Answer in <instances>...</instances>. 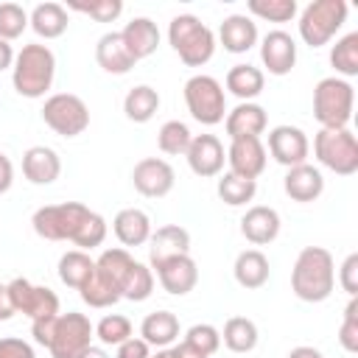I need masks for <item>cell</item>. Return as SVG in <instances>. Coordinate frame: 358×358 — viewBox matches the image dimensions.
<instances>
[{"label": "cell", "instance_id": "obj_19", "mask_svg": "<svg viewBox=\"0 0 358 358\" xmlns=\"http://www.w3.org/2000/svg\"><path fill=\"white\" fill-rule=\"evenodd\" d=\"M280 213L274 207L266 204H255L246 210V215L241 218V235L255 243V246H266L280 235Z\"/></svg>", "mask_w": 358, "mask_h": 358}, {"label": "cell", "instance_id": "obj_39", "mask_svg": "<svg viewBox=\"0 0 358 358\" xmlns=\"http://www.w3.org/2000/svg\"><path fill=\"white\" fill-rule=\"evenodd\" d=\"M246 8L266 22H291L296 17V0H249Z\"/></svg>", "mask_w": 358, "mask_h": 358}, {"label": "cell", "instance_id": "obj_17", "mask_svg": "<svg viewBox=\"0 0 358 358\" xmlns=\"http://www.w3.org/2000/svg\"><path fill=\"white\" fill-rule=\"evenodd\" d=\"M260 62L271 76H288L296 64V42L285 31H268L260 42Z\"/></svg>", "mask_w": 358, "mask_h": 358}, {"label": "cell", "instance_id": "obj_29", "mask_svg": "<svg viewBox=\"0 0 358 358\" xmlns=\"http://www.w3.org/2000/svg\"><path fill=\"white\" fill-rule=\"evenodd\" d=\"M67 8L62 3H39L28 14V25L34 28L36 36L42 39H56L67 31Z\"/></svg>", "mask_w": 358, "mask_h": 358}, {"label": "cell", "instance_id": "obj_6", "mask_svg": "<svg viewBox=\"0 0 358 358\" xmlns=\"http://www.w3.org/2000/svg\"><path fill=\"white\" fill-rule=\"evenodd\" d=\"M185 103L193 120H199L201 126H215L227 117V98H224V87L218 78L213 76H190L185 81Z\"/></svg>", "mask_w": 358, "mask_h": 358}, {"label": "cell", "instance_id": "obj_43", "mask_svg": "<svg viewBox=\"0 0 358 358\" xmlns=\"http://www.w3.org/2000/svg\"><path fill=\"white\" fill-rule=\"evenodd\" d=\"M67 8L78 11V14H90L95 22H115L123 14V3L120 0H92V3L73 0V3H67Z\"/></svg>", "mask_w": 358, "mask_h": 358}, {"label": "cell", "instance_id": "obj_15", "mask_svg": "<svg viewBox=\"0 0 358 358\" xmlns=\"http://www.w3.org/2000/svg\"><path fill=\"white\" fill-rule=\"evenodd\" d=\"M227 162H229V173H238L243 179H255L257 182V176L266 171V145L260 143V137L229 140Z\"/></svg>", "mask_w": 358, "mask_h": 358}, {"label": "cell", "instance_id": "obj_21", "mask_svg": "<svg viewBox=\"0 0 358 358\" xmlns=\"http://www.w3.org/2000/svg\"><path fill=\"white\" fill-rule=\"evenodd\" d=\"M282 190L288 199L299 201V204H308V201H316L324 190V176L319 168L302 162V165H294L288 168L285 179H282Z\"/></svg>", "mask_w": 358, "mask_h": 358}, {"label": "cell", "instance_id": "obj_16", "mask_svg": "<svg viewBox=\"0 0 358 358\" xmlns=\"http://www.w3.org/2000/svg\"><path fill=\"white\" fill-rule=\"evenodd\" d=\"M157 271V280L159 285L173 294V296H185L196 288L199 282V268H196V260L190 255H176V257H168L162 260L159 266H154Z\"/></svg>", "mask_w": 358, "mask_h": 358}, {"label": "cell", "instance_id": "obj_14", "mask_svg": "<svg viewBox=\"0 0 358 358\" xmlns=\"http://www.w3.org/2000/svg\"><path fill=\"white\" fill-rule=\"evenodd\" d=\"M185 157H187L190 171L196 176H204V179L218 176L224 171V162H227V151L215 134H193Z\"/></svg>", "mask_w": 358, "mask_h": 358}, {"label": "cell", "instance_id": "obj_5", "mask_svg": "<svg viewBox=\"0 0 358 358\" xmlns=\"http://www.w3.org/2000/svg\"><path fill=\"white\" fill-rule=\"evenodd\" d=\"M344 22H347L344 0H313L299 14V36L305 45L322 48L341 31Z\"/></svg>", "mask_w": 358, "mask_h": 358}, {"label": "cell", "instance_id": "obj_34", "mask_svg": "<svg viewBox=\"0 0 358 358\" xmlns=\"http://www.w3.org/2000/svg\"><path fill=\"white\" fill-rule=\"evenodd\" d=\"M131 263H134V257L126 249H103L101 257L95 260V274L101 280H106L112 288H117V294H120V285H123Z\"/></svg>", "mask_w": 358, "mask_h": 358}, {"label": "cell", "instance_id": "obj_41", "mask_svg": "<svg viewBox=\"0 0 358 358\" xmlns=\"http://www.w3.org/2000/svg\"><path fill=\"white\" fill-rule=\"evenodd\" d=\"M103 238H106V221H103L101 213H92V210H90V215L84 218V224H81L78 232L73 235V243H76L81 252H87V249L101 246Z\"/></svg>", "mask_w": 358, "mask_h": 358}, {"label": "cell", "instance_id": "obj_30", "mask_svg": "<svg viewBox=\"0 0 358 358\" xmlns=\"http://www.w3.org/2000/svg\"><path fill=\"white\" fill-rule=\"evenodd\" d=\"M263 87H266V76L255 64H232L227 73V90L235 98H241V103L257 98L263 92Z\"/></svg>", "mask_w": 358, "mask_h": 358}, {"label": "cell", "instance_id": "obj_48", "mask_svg": "<svg viewBox=\"0 0 358 358\" xmlns=\"http://www.w3.org/2000/svg\"><path fill=\"white\" fill-rule=\"evenodd\" d=\"M0 358H36V355L28 341L6 336V338H0Z\"/></svg>", "mask_w": 358, "mask_h": 358}, {"label": "cell", "instance_id": "obj_22", "mask_svg": "<svg viewBox=\"0 0 358 358\" xmlns=\"http://www.w3.org/2000/svg\"><path fill=\"white\" fill-rule=\"evenodd\" d=\"M218 42L227 53H246L257 45V22L246 14H229L218 28Z\"/></svg>", "mask_w": 358, "mask_h": 358}, {"label": "cell", "instance_id": "obj_35", "mask_svg": "<svg viewBox=\"0 0 358 358\" xmlns=\"http://www.w3.org/2000/svg\"><path fill=\"white\" fill-rule=\"evenodd\" d=\"M330 64L336 67V76L344 81L358 76V34L355 31L336 39V45L330 48Z\"/></svg>", "mask_w": 358, "mask_h": 358}, {"label": "cell", "instance_id": "obj_7", "mask_svg": "<svg viewBox=\"0 0 358 358\" xmlns=\"http://www.w3.org/2000/svg\"><path fill=\"white\" fill-rule=\"evenodd\" d=\"M316 159L338 176H352L358 171V140L347 129H322L313 137Z\"/></svg>", "mask_w": 358, "mask_h": 358}, {"label": "cell", "instance_id": "obj_45", "mask_svg": "<svg viewBox=\"0 0 358 358\" xmlns=\"http://www.w3.org/2000/svg\"><path fill=\"white\" fill-rule=\"evenodd\" d=\"M185 344H190L193 350H199L201 355H213L218 352L221 347V333L213 327V324H193L187 333H185Z\"/></svg>", "mask_w": 358, "mask_h": 358}, {"label": "cell", "instance_id": "obj_1", "mask_svg": "<svg viewBox=\"0 0 358 358\" xmlns=\"http://www.w3.org/2000/svg\"><path fill=\"white\" fill-rule=\"evenodd\" d=\"M336 288V263L324 246H305L291 268V291L302 302H324Z\"/></svg>", "mask_w": 358, "mask_h": 358}, {"label": "cell", "instance_id": "obj_53", "mask_svg": "<svg viewBox=\"0 0 358 358\" xmlns=\"http://www.w3.org/2000/svg\"><path fill=\"white\" fill-rule=\"evenodd\" d=\"M14 48H11V42H6V39H0V70H8L11 64H14Z\"/></svg>", "mask_w": 358, "mask_h": 358}, {"label": "cell", "instance_id": "obj_9", "mask_svg": "<svg viewBox=\"0 0 358 358\" xmlns=\"http://www.w3.org/2000/svg\"><path fill=\"white\" fill-rule=\"evenodd\" d=\"M92 336L95 327L90 322V316L70 310V313H59L56 316V327H53V338H50V358H81L90 347H92Z\"/></svg>", "mask_w": 358, "mask_h": 358}, {"label": "cell", "instance_id": "obj_11", "mask_svg": "<svg viewBox=\"0 0 358 358\" xmlns=\"http://www.w3.org/2000/svg\"><path fill=\"white\" fill-rule=\"evenodd\" d=\"M8 285V296L17 313H25L31 322L36 319H48V316H59V296L48 288V285H34L25 277H14Z\"/></svg>", "mask_w": 358, "mask_h": 358}, {"label": "cell", "instance_id": "obj_51", "mask_svg": "<svg viewBox=\"0 0 358 358\" xmlns=\"http://www.w3.org/2000/svg\"><path fill=\"white\" fill-rule=\"evenodd\" d=\"M11 185H14V165H11V159L0 151V196H3Z\"/></svg>", "mask_w": 358, "mask_h": 358}, {"label": "cell", "instance_id": "obj_56", "mask_svg": "<svg viewBox=\"0 0 358 358\" xmlns=\"http://www.w3.org/2000/svg\"><path fill=\"white\" fill-rule=\"evenodd\" d=\"M81 358H109V355H106V350H101V347H90Z\"/></svg>", "mask_w": 358, "mask_h": 358}, {"label": "cell", "instance_id": "obj_3", "mask_svg": "<svg viewBox=\"0 0 358 358\" xmlns=\"http://www.w3.org/2000/svg\"><path fill=\"white\" fill-rule=\"evenodd\" d=\"M168 42L187 67H201L215 53V34L193 14H179L171 20Z\"/></svg>", "mask_w": 358, "mask_h": 358}, {"label": "cell", "instance_id": "obj_33", "mask_svg": "<svg viewBox=\"0 0 358 358\" xmlns=\"http://www.w3.org/2000/svg\"><path fill=\"white\" fill-rule=\"evenodd\" d=\"M218 333H221L224 347L232 350V352H252V350L257 347V338H260L257 324H255L252 319H246V316H232V319H227L224 330H218Z\"/></svg>", "mask_w": 358, "mask_h": 358}, {"label": "cell", "instance_id": "obj_23", "mask_svg": "<svg viewBox=\"0 0 358 358\" xmlns=\"http://www.w3.org/2000/svg\"><path fill=\"white\" fill-rule=\"evenodd\" d=\"M22 173L31 185H50L62 173V159L48 145H31L22 154Z\"/></svg>", "mask_w": 358, "mask_h": 358}, {"label": "cell", "instance_id": "obj_49", "mask_svg": "<svg viewBox=\"0 0 358 358\" xmlns=\"http://www.w3.org/2000/svg\"><path fill=\"white\" fill-rule=\"evenodd\" d=\"M115 358H151V347L143 338H126L123 344H117V355Z\"/></svg>", "mask_w": 358, "mask_h": 358}, {"label": "cell", "instance_id": "obj_4", "mask_svg": "<svg viewBox=\"0 0 358 358\" xmlns=\"http://www.w3.org/2000/svg\"><path fill=\"white\" fill-rule=\"evenodd\" d=\"M355 90L338 76H327L313 87V117L322 129H347L352 120Z\"/></svg>", "mask_w": 358, "mask_h": 358}, {"label": "cell", "instance_id": "obj_46", "mask_svg": "<svg viewBox=\"0 0 358 358\" xmlns=\"http://www.w3.org/2000/svg\"><path fill=\"white\" fill-rule=\"evenodd\" d=\"M338 344L347 352H358V299L355 296H350L344 308V322L338 327Z\"/></svg>", "mask_w": 358, "mask_h": 358}, {"label": "cell", "instance_id": "obj_31", "mask_svg": "<svg viewBox=\"0 0 358 358\" xmlns=\"http://www.w3.org/2000/svg\"><path fill=\"white\" fill-rule=\"evenodd\" d=\"M159 109V92L148 84H137L123 98V112L131 123H148Z\"/></svg>", "mask_w": 358, "mask_h": 358}, {"label": "cell", "instance_id": "obj_36", "mask_svg": "<svg viewBox=\"0 0 358 358\" xmlns=\"http://www.w3.org/2000/svg\"><path fill=\"white\" fill-rule=\"evenodd\" d=\"M257 193V182L255 179H243L238 173H224L218 179V199L229 207H241V204H249Z\"/></svg>", "mask_w": 358, "mask_h": 358}, {"label": "cell", "instance_id": "obj_2", "mask_svg": "<svg viewBox=\"0 0 358 358\" xmlns=\"http://www.w3.org/2000/svg\"><path fill=\"white\" fill-rule=\"evenodd\" d=\"M56 76V56L48 45L31 42L14 56L11 64V84L22 98H42Z\"/></svg>", "mask_w": 358, "mask_h": 358}, {"label": "cell", "instance_id": "obj_20", "mask_svg": "<svg viewBox=\"0 0 358 358\" xmlns=\"http://www.w3.org/2000/svg\"><path fill=\"white\" fill-rule=\"evenodd\" d=\"M148 263L151 268L159 266L162 260L168 257H176V255H190V232L179 224H165L159 227L157 232H151L148 238Z\"/></svg>", "mask_w": 358, "mask_h": 358}, {"label": "cell", "instance_id": "obj_54", "mask_svg": "<svg viewBox=\"0 0 358 358\" xmlns=\"http://www.w3.org/2000/svg\"><path fill=\"white\" fill-rule=\"evenodd\" d=\"M171 355H173V358H207V355H201L199 350H193V347L185 344V341L176 344V347H171Z\"/></svg>", "mask_w": 358, "mask_h": 358}, {"label": "cell", "instance_id": "obj_10", "mask_svg": "<svg viewBox=\"0 0 358 358\" xmlns=\"http://www.w3.org/2000/svg\"><path fill=\"white\" fill-rule=\"evenodd\" d=\"M42 120L50 126L59 137H78L90 126V109L87 103L73 92H56L42 106Z\"/></svg>", "mask_w": 358, "mask_h": 358}, {"label": "cell", "instance_id": "obj_44", "mask_svg": "<svg viewBox=\"0 0 358 358\" xmlns=\"http://www.w3.org/2000/svg\"><path fill=\"white\" fill-rule=\"evenodd\" d=\"M28 28V14L17 3H0V39L11 42Z\"/></svg>", "mask_w": 358, "mask_h": 358}, {"label": "cell", "instance_id": "obj_13", "mask_svg": "<svg viewBox=\"0 0 358 358\" xmlns=\"http://www.w3.org/2000/svg\"><path fill=\"white\" fill-rule=\"evenodd\" d=\"M268 154L285 168L302 165V162H308V154H310L308 134L299 126H288V123L274 126L268 131Z\"/></svg>", "mask_w": 358, "mask_h": 358}, {"label": "cell", "instance_id": "obj_26", "mask_svg": "<svg viewBox=\"0 0 358 358\" xmlns=\"http://www.w3.org/2000/svg\"><path fill=\"white\" fill-rule=\"evenodd\" d=\"M112 229L123 246H143L151 238V218L140 207H126L115 215Z\"/></svg>", "mask_w": 358, "mask_h": 358}, {"label": "cell", "instance_id": "obj_42", "mask_svg": "<svg viewBox=\"0 0 358 358\" xmlns=\"http://www.w3.org/2000/svg\"><path fill=\"white\" fill-rule=\"evenodd\" d=\"M78 294H81V299H84L90 308H109V305H115V302L120 299L117 288H112V285H109L106 280H101L98 274H92V277L87 280V285L78 288Z\"/></svg>", "mask_w": 358, "mask_h": 358}, {"label": "cell", "instance_id": "obj_50", "mask_svg": "<svg viewBox=\"0 0 358 358\" xmlns=\"http://www.w3.org/2000/svg\"><path fill=\"white\" fill-rule=\"evenodd\" d=\"M53 327H56V316H48V319H36V322H31L34 341H36V344H42V347H50Z\"/></svg>", "mask_w": 358, "mask_h": 358}, {"label": "cell", "instance_id": "obj_28", "mask_svg": "<svg viewBox=\"0 0 358 358\" xmlns=\"http://www.w3.org/2000/svg\"><path fill=\"white\" fill-rule=\"evenodd\" d=\"M140 338L148 347L165 350L179 338V319L171 310H154L140 322Z\"/></svg>", "mask_w": 358, "mask_h": 358}, {"label": "cell", "instance_id": "obj_8", "mask_svg": "<svg viewBox=\"0 0 358 358\" xmlns=\"http://www.w3.org/2000/svg\"><path fill=\"white\" fill-rule=\"evenodd\" d=\"M90 215V207L81 201H62V204H45L31 215L34 232L45 241H73L84 218Z\"/></svg>", "mask_w": 358, "mask_h": 358}, {"label": "cell", "instance_id": "obj_25", "mask_svg": "<svg viewBox=\"0 0 358 358\" xmlns=\"http://www.w3.org/2000/svg\"><path fill=\"white\" fill-rule=\"evenodd\" d=\"M95 62H98L101 70H106L112 76H126L137 64L131 59L129 48L123 45V39H120V31H109V34H103L98 39V45H95Z\"/></svg>", "mask_w": 358, "mask_h": 358}, {"label": "cell", "instance_id": "obj_27", "mask_svg": "<svg viewBox=\"0 0 358 358\" xmlns=\"http://www.w3.org/2000/svg\"><path fill=\"white\" fill-rule=\"evenodd\" d=\"M268 257L260 252V249H243L238 257H235V266H232V274H235V282L241 288H263L268 282Z\"/></svg>", "mask_w": 358, "mask_h": 358}, {"label": "cell", "instance_id": "obj_18", "mask_svg": "<svg viewBox=\"0 0 358 358\" xmlns=\"http://www.w3.org/2000/svg\"><path fill=\"white\" fill-rule=\"evenodd\" d=\"M224 129H227V137L229 140H238V137H260L268 129V115H266V109L260 103L243 101V103H238L235 109L227 112Z\"/></svg>", "mask_w": 358, "mask_h": 358}, {"label": "cell", "instance_id": "obj_52", "mask_svg": "<svg viewBox=\"0 0 358 358\" xmlns=\"http://www.w3.org/2000/svg\"><path fill=\"white\" fill-rule=\"evenodd\" d=\"M14 305H11V296H8V285L0 282V322H8L14 316Z\"/></svg>", "mask_w": 358, "mask_h": 358}, {"label": "cell", "instance_id": "obj_38", "mask_svg": "<svg viewBox=\"0 0 358 358\" xmlns=\"http://www.w3.org/2000/svg\"><path fill=\"white\" fill-rule=\"evenodd\" d=\"M193 140V131L187 129V123L182 120H165L157 131V145L162 154L168 157H179V154H187V145Z\"/></svg>", "mask_w": 358, "mask_h": 358}, {"label": "cell", "instance_id": "obj_55", "mask_svg": "<svg viewBox=\"0 0 358 358\" xmlns=\"http://www.w3.org/2000/svg\"><path fill=\"white\" fill-rule=\"evenodd\" d=\"M288 358H324L316 347H308V344H302V347H294L291 352H288Z\"/></svg>", "mask_w": 358, "mask_h": 358}, {"label": "cell", "instance_id": "obj_57", "mask_svg": "<svg viewBox=\"0 0 358 358\" xmlns=\"http://www.w3.org/2000/svg\"><path fill=\"white\" fill-rule=\"evenodd\" d=\"M151 358H173V355H171V347H165V350H157Z\"/></svg>", "mask_w": 358, "mask_h": 358}, {"label": "cell", "instance_id": "obj_47", "mask_svg": "<svg viewBox=\"0 0 358 358\" xmlns=\"http://www.w3.org/2000/svg\"><path fill=\"white\" fill-rule=\"evenodd\" d=\"M338 282H341V288H344L350 296L358 294V255H355V252L347 255V260L341 263V268H338Z\"/></svg>", "mask_w": 358, "mask_h": 358}, {"label": "cell", "instance_id": "obj_32", "mask_svg": "<svg viewBox=\"0 0 358 358\" xmlns=\"http://www.w3.org/2000/svg\"><path fill=\"white\" fill-rule=\"evenodd\" d=\"M95 274V260L81 252V249H73V252H64L59 257V280L67 285V288H81L87 285V280Z\"/></svg>", "mask_w": 358, "mask_h": 358}, {"label": "cell", "instance_id": "obj_40", "mask_svg": "<svg viewBox=\"0 0 358 358\" xmlns=\"http://www.w3.org/2000/svg\"><path fill=\"white\" fill-rule=\"evenodd\" d=\"M95 338L106 347H117L126 338H131V322L120 313H106L98 324H95Z\"/></svg>", "mask_w": 358, "mask_h": 358}, {"label": "cell", "instance_id": "obj_37", "mask_svg": "<svg viewBox=\"0 0 358 358\" xmlns=\"http://www.w3.org/2000/svg\"><path fill=\"white\" fill-rule=\"evenodd\" d=\"M154 291V271L145 266V263H131L123 285H120V299H129V302H145Z\"/></svg>", "mask_w": 358, "mask_h": 358}, {"label": "cell", "instance_id": "obj_12", "mask_svg": "<svg viewBox=\"0 0 358 358\" xmlns=\"http://www.w3.org/2000/svg\"><path fill=\"white\" fill-rule=\"evenodd\" d=\"M131 182H134V190L145 199H162L173 190V182H176V173L171 168V162L159 159V157H145L134 165L131 171Z\"/></svg>", "mask_w": 358, "mask_h": 358}, {"label": "cell", "instance_id": "obj_24", "mask_svg": "<svg viewBox=\"0 0 358 358\" xmlns=\"http://www.w3.org/2000/svg\"><path fill=\"white\" fill-rule=\"evenodd\" d=\"M120 39H123V45L129 48L131 59L140 62V59H148V56L157 50V45H159V28H157V22H151L148 17H134L131 22L123 25Z\"/></svg>", "mask_w": 358, "mask_h": 358}]
</instances>
